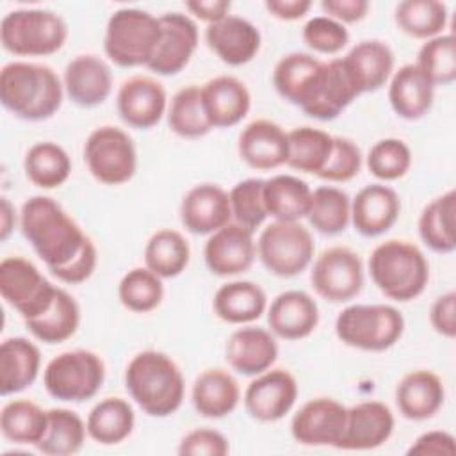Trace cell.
<instances>
[{"instance_id": "obj_1", "label": "cell", "mask_w": 456, "mask_h": 456, "mask_svg": "<svg viewBox=\"0 0 456 456\" xmlns=\"http://www.w3.org/2000/svg\"><path fill=\"white\" fill-rule=\"evenodd\" d=\"M20 230L53 276L93 244L80 224L50 196H32L21 205Z\"/></svg>"}, {"instance_id": "obj_2", "label": "cell", "mask_w": 456, "mask_h": 456, "mask_svg": "<svg viewBox=\"0 0 456 456\" xmlns=\"http://www.w3.org/2000/svg\"><path fill=\"white\" fill-rule=\"evenodd\" d=\"M64 84L46 64L12 61L0 71V102L16 118L43 121L62 105Z\"/></svg>"}, {"instance_id": "obj_3", "label": "cell", "mask_w": 456, "mask_h": 456, "mask_svg": "<svg viewBox=\"0 0 456 456\" xmlns=\"http://www.w3.org/2000/svg\"><path fill=\"white\" fill-rule=\"evenodd\" d=\"M125 387L150 417H169L183 401L185 379L176 362L162 351L137 353L125 369Z\"/></svg>"}, {"instance_id": "obj_4", "label": "cell", "mask_w": 456, "mask_h": 456, "mask_svg": "<svg viewBox=\"0 0 456 456\" xmlns=\"http://www.w3.org/2000/svg\"><path fill=\"white\" fill-rule=\"evenodd\" d=\"M374 285L394 301L419 297L429 281V264L419 246L403 239L378 244L369 256Z\"/></svg>"}, {"instance_id": "obj_5", "label": "cell", "mask_w": 456, "mask_h": 456, "mask_svg": "<svg viewBox=\"0 0 456 456\" xmlns=\"http://www.w3.org/2000/svg\"><path fill=\"white\" fill-rule=\"evenodd\" d=\"M68 39L64 18L46 9H16L0 23L4 50L18 57H45L59 52Z\"/></svg>"}, {"instance_id": "obj_6", "label": "cell", "mask_w": 456, "mask_h": 456, "mask_svg": "<svg viewBox=\"0 0 456 456\" xmlns=\"http://www.w3.org/2000/svg\"><path fill=\"white\" fill-rule=\"evenodd\" d=\"M160 39L159 18L142 9L125 7L110 14L103 50L110 62L119 68L148 66Z\"/></svg>"}, {"instance_id": "obj_7", "label": "cell", "mask_w": 456, "mask_h": 456, "mask_svg": "<svg viewBox=\"0 0 456 456\" xmlns=\"http://www.w3.org/2000/svg\"><path fill=\"white\" fill-rule=\"evenodd\" d=\"M404 331L403 314L390 305H349L335 321L338 340L362 351H387Z\"/></svg>"}, {"instance_id": "obj_8", "label": "cell", "mask_w": 456, "mask_h": 456, "mask_svg": "<svg viewBox=\"0 0 456 456\" xmlns=\"http://www.w3.org/2000/svg\"><path fill=\"white\" fill-rule=\"evenodd\" d=\"M105 381L103 360L89 349H71L53 356L43 372L46 392L59 401L84 403L93 399Z\"/></svg>"}, {"instance_id": "obj_9", "label": "cell", "mask_w": 456, "mask_h": 456, "mask_svg": "<svg viewBox=\"0 0 456 456\" xmlns=\"http://www.w3.org/2000/svg\"><path fill=\"white\" fill-rule=\"evenodd\" d=\"M314 251V237L299 221H274L262 230L256 240L262 265L280 278L301 274L310 265Z\"/></svg>"}, {"instance_id": "obj_10", "label": "cell", "mask_w": 456, "mask_h": 456, "mask_svg": "<svg viewBox=\"0 0 456 456\" xmlns=\"http://www.w3.org/2000/svg\"><path fill=\"white\" fill-rule=\"evenodd\" d=\"M84 160L93 178L103 185H121L137 171V150L132 137L112 125L94 128L84 144Z\"/></svg>"}, {"instance_id": "obj_11", "label": "cell", "mask_w": 456, "mask_h": 456, "mask_svg": "<svg viewBox=\"0 0 456 456\" xmlns=\"http://www.w3.org/2000/svg\"><path fill=\"white\" fill-rule=\"evenodd\" d=\"M57 289L23 256H7L0 262V294L23 321L45 314L53 303Z\"/></svg>"}, {"instance_id": "obj_12", "label": "cell", "mask_w": 456, "mask_h": 456, "mask_svg": "<svg viewBox=\"0 0 456 456\" xmlns=\"http://www.w3.org/2000/svg\"><path fill=\"white\" fill-rule=\"evenodd\" d=\"M360 94L351 82L342 57L321 61L303 89L297 107L310 118L331 121L338 118Z\"/></svg>"}, {"instance_id": "obj_13", "label": "cell", "mask_w": 456, "mask_h": 456, "mask_svg": "<svg viewBox=\"0 0 456 456\" xmlns=\"http://www.w3.org/2000/svg\"><path fill=\"white\" fill-rule=\"evenodd\" d=\"M310 283L322 299L347 303L363 289V262L351 248L331 246L315 258Z\"/></svg>"}, {"instance_id": "obj_14", "label": "cell", "mask_w": 456, "mask_h": 456, "mask_svg": "<svg viewBox=\"0 0 456 456\" xmlns=\"http://www.w3.org/2000/svg\"><path fill=\"white\" fill-rule=\"evenodd\" d=\"M297 381L287 369H267L244 392V408L258 422H276L296 404Z\"/></svg>"}, {"instance_id": "obj_15", "label": "cell", "mask_w": 456, "mask_h": 456, "mask_svg": "<svg viewBox=\"0 0 456 456\" xmlns=\"http://www.w3.org/2000/svg\"><path fill=\"white\" fill-rule=\"evenodd\" d=\"M160 39L148 68L162 77L180 73L198 48V25L189 14L167 12L159 16Z\"/></svg>"}, {"instance_id": "obj_16", "label": "cell", "mask_w": 456, "mask_h": 456, "mask_svg": "<svg viewBox=\"0 0 456 456\" xmlns=\"http://www.w3.org/2000/svg\"><path fill=\"white\" fill-rule=\"evenodd\" d=\"M347 408L331 397H315L306 401L290 420L292 438L301 445L337 447L344 426Z\"/></svg>"}, {"instance_id": "obj_17", "label": "cell", "mask_w": 456, "mask_h": 456, "mask_svg": "<svg viewBox=\"0 0 456 456\" xmlns=\"http://www.w3.org/2000/svg\"><path fill=\"white\" fill-rule=\"evenodd\" d=\"M203 256L208 271L216 276L242 274L251 269L256 256L253 232L232 221L208 237Z\"/></svg>"}, {"instance_id": "obj_18", "label": "cell", "mask_w": 456, "mask_h": 456, "mask_svg": "<svg viewBox=\"0 0 456 456\" xmlns=\"http://www.w3.org/2000/svg\"><path fill=\"white\" fill-rule=\"evenodd\" d=\"M166 89L151 77H130L119 86L116 94L118 114L132 128L148 130L155 126L166 114Z\"/></svg>"}, {"instance_id": "obj_19", "label": "cell", "mask_w": 456, "mask_h": 456, "mask_svg": "<svg viewBox=\"0 0 456 456\" xmlns=\"http://www.w3.org/2000/svg\"><path fill=\"white\" fill-rule=\"evenodd\" d=\"M395 419L381 401H362L347 408L344 433L337 449L370 451L383 445L394 433Z\"/></svg>"}, {"instance_id": "obj_20", "label": "cell", "mask_w": 456, "mask_h": 456, "mask_svg": "<svg viewBox=\"0 0 456 456\" xmlns=\"http://www.w3.org/2000/svg\"><path fill=\"white\" fill-rule=\"evenodd\" d=\"M180 219L194 235H212L232 223L228 192L217 183H198L189 189L180 203Z\"/></svg>"}, {"instance_id": "obj_21", "label": "cell", "mask_w": 456, "mask_h": 456, "mask_svg": "<svg viewBox=\"0 0 456 456\" xmlns=\"http://www.w3.org/2000/svg\"><path fill=\"white\" fill-rule=\"evenodd\" d=\"M237 151L242 162L256 171H271L287 162V132L271 119H255L239 134Z\"/></svg>"}, {"instance_id": "obj_22", "label": "cell", "mask_w": 456, "mask_h": 456, "mask_svg": "<svg viewBox=\"0 0 456 456\" xmlns=\"http://www.w3.org/2000/svg\"><path fill=\"white\" fill-rule=\"evenodd\" d=\"M208 48L228 66H242L253 61L260 50V30L246 18L228 14L205 30Z\"/></svg>"}, {"instance_id": "obj_23", "label": "cell", "mask_w": 456, "mask_h": 456, "mask_svg": "<svg viewBox=\"0 0 456 456\" xmlns=\"http://www.w3.org/2000/svg\"><path fill=\"white\" fill-rule=\"evenodd\" d=\"M62 84L73 103L89 109L109 98L112 91V71L102 57L82 53L66 64Z\"/></svg>"}, {"instance_id": "obj_24", "label": "cell", "mask_w": 456, "mask_h": 456, "mask_svg": "<svg viewBox=\"0 0 456 456\" xmlns=\"http://www.w3.org/2000/svg\"><path fill=\"white\" fill-rule=\"evenodd\" d=\"M401 214L397 192L383 183L365 185L351 200V223L363 237H378L388 232Z\"/></svg>"}, {"instance_id": "obj_25", "label": "cell", "mask_w": 456, "mask_h": 456, "mask_svg": "<svg viewBox=\"0 0 456 456\" xmlns=\"http://www.w3.org/2000/svg\"><path fill=\"white\" fill-rule=\"evenodd\" d=\"M267 324L283 340L306 338L319 324V306L305 290H285L271 301Z\"/></svg>"}, {"instance_id": "obj_26", "label": "cell", "mask_w": 456, "mask_h": 456, "mask_svg": "<svg viewBox=\"0 0 456 456\" xmlns=\"http://www.w3.org/2000/svg\"><path fill=\"white\" fill-rule=\"evenodd\" d=\"M224 358L233 370L244 376H258L276 362L278 344L265 328L242 326L228 337Z\"/></svg>"}, {"instance_id": "obj_27", "label": "cell", "mask_w": 456, "mask_h": 456, "mask_svg": "<svg viewBox=\"0 0 456 456\" xmlns=\"http://www.w3.org/2000/svg\"><path fill=\"white\" fill-rule=\"evenodd\" d=\"M344 68L358 94L381 89L394 73L395 57L392 48L379 39L356 43L344 57Z\"/></svg>"}, {"instance_id": "obj_28", "label": "cell", "mask_w": 456, "mask_h": 456, "mask_svg": "<svg viewBox=\"0 0 456 456\" xmlns=\"http://www.w3.org/2000/svg\"><path fill=\"white\" fill-rule=\"evenodd\" d=\"M205 114L212 128L239 125L251 109V94L242 80L232 75H219L201 86Z\"/></svg>"}, {"instance_id": "obj_29", "label": "cell", "mask_w": 456, "mask_h": 456, "mask_svg": "<svg viewBox=\"0 0 456 456\" xmlns=\"http://www.w3.org/2000/svg\"><path fill=\"white\" fill-rule=\"evenodd\" d=\"M445 399V388L438 374L417 369L401 378L395 387V404L408 420H428L438 413Z\"/></svg>"}, {"instance_id": "obj_30", "label": "cell", "mask_w": 456, "mask_h": 456, "mask_svg": "<svg viewBox=\"0 0 456 456\" xmlns=\"http://www.w3.org/2000/svg\"><path fill=\"white\" fill-rule=\"evenodd\" d=\"M435 100V86L426 78L415 62L395 69L388 84V102L392 110L408 121L424 118Z\"/></svg>"}, {"instance_id": "obj_31", "label": "cell", "mask_w": 456, "mask_h": 456, "mask_svg": "<svg viewBox=\"0 0 456 456\" xmlns=\"http://www.w3.org/2000/svg\"><path fill=\"white\" fill-rule=\"evenodd\" d=\"M41 367V353L25 337H9L0 344V394L12 395L28 388Z\"/></svg>"}, {"instance_id": "obj_32", "label": "cell", "mask_w": 456, "mask_h": 456, "mask_svg": "<svg viewBox=\"0 0 456 456\" xmlns=\"http://www.w3.org/2000/svg\"><path fill=\"white\" fill-rule=\"evenodd\" d=\"M191 399L194 410L201 417L223 419L237 408L240 401V388L228 370L205 369L192 383Z\"/></svg>"}, {"instance_id": "obj_33", "label": "cell", "mask_w": 456, "mask_h": 456, "mask_svg": "<svg viewBox=\"0 0 456 456\" xmlns=\"http://www.w3.org/2000/svg\"><path fill=\"white\" fill-rule=\"evenodd\" d=\"M212 306L216 315L228 324H249L267 310V296L255 281L233 280L216 290Z\"/></svg>"}, {"instance_id": "obj_34", "label": "cell", "mask_w": 456, "mask_h": 456, "mask_svg": "<svg viewBox=\"0 0 456 456\" xmlns=\"http://www.w3.org/2000/svg\"><path fill=\"white\" fill-rule=\"evenodd\" d=\"M312 200L310 185L292 175H274L264 180V205L274 221H299L306 217Z\"/></svg>"}, {"instance_id": "obj_35", "label": "cell", "mask_w": 456, "mask_h": 456, "mask_svg": "<svg viewBox=\"0 0 456 456\" xmlns=\"http://www.w3.org/2000/svg\"><path fill=\"white\" fill-rule=\"evenodd\" d=\"M135 426L132 404L123 397H105L93 406L87 415V435L100 445L125 442Z\"/></svg>"}, {"instance_id": "obj_36", "label": "cell", "mask_w": 456, "mask_h": 456, "mask_svg": "<svg viewBox=\"0 0 456 456\" xmlns=\"http://www.w3.org/2000/svg\"><path fill=\"white\" fill-rule=\"evenodd\" d=\"M454 212L456 192L452 189L422 208L419 216V235L431 251L447 255L456 249Z\"/></svg>"}, {"instance_id": "obj_37", "label": "cell", "mask_w": 456, "mask_h": 456, "mask_svg": "<svg viewBox=\"0 0 456 456\" xmlns=\"http://www.w3.org/2000/svg\"><path fill=\"white\" fill-rule=\"evenodd\" d=\"M80 324V306L64 289H57L50 308L36 319L25 321L27 330L43 344H61L71 338Z\"/></svg>"}, {"instance_id": "obj_38", "label": "cell", "mask_w": 456, "mask_h": 456, "mask_svg": "<svg viewBox=\"0 0 456 456\" xmlns=\"http://www.w3.org/2000/svg\"><path fill=\"white\" fill-rule=\"evenodd\" d=\"M48 428V410L28 399H14L0 411V431L18 445H37Z\"/></svg>"}, {"instance_id": "obj_39", "label": "cell", "mask_w": 456, "mask_h": 456, "mask_svg": "<svg viewBox=\"0 0 456 456\" xmlns=\"http://www.w3.org/2000/svg\"><path fill=\"white\" fill-rule=\"evenodd\" d=\"M25 176L39 189H57L71 175V159L68 151L52 141L36 142L28 148L23 160Z\"/></svg>"}, {"instance_id": "obj_40", "label": "cell", "mask_w": 456, "mask_h": 456, "mask_svg": "<svg viewBox=\"0 0 456 456\" xmlns=\"http://www.w3.org/2000/svg\"><path fill=\"white\" fill-rule=\"evenodd\" d=\"M191 260L187 239L173 228L155 232L144 248V265L157 276L176 278L185 271Z\"/></svg>"}, {"instance_id": "obj_41", "label": "cell", "mask_w": 456, "mask_h": 456, "mask_svg": "<svg viewBox=\"0 0 456 456\" xmlns=\"http://www.w3.org/2000/svg\"><path fill=\"white\" fill-rule=\"evenodd\" d=\"M289 155L287 166L299 173L319 175L331 153L333 135L314 126H297L287 132Z\"/></svg>"}, {"instance_id": "obj_42", "label": "cell", "mask_w": 456, "mask_h": 456, "mask_svg": "<svg viewBox=\"0 0 456 456\" xmlns=\"http://www.w3.org/2000/svg\"><path fill=\"white\" fill-rule=\"evenodd\" d=\"M395 25L413 39H431L444 34L449 12L447 5L438 0H404L394 12Z\"/></svg>"}, {"instance_id": "obj_43", "label": "cell", "mask_w": 456, "mask_h": 456, "mask_svg": "<svg viewBox=\"0 0 456 456\" xmlns=\"http://www.w3.org/2000/svg\"><path fill=\"white\" fill-rule=\"evenodd\" d=\"M86 435V422L77 411L68 408H50L46 433L36 447L48 456H69L82 449Z\"/></svg>"}, {"instance_id": "obj_44", "label": "cell", "mask_w": 456, "mask_h": 456, "mask_svg": "<svg viewBox=\"0 0 456 456\" xmlns=\"http://www.w3.org/2000/svg\"><path fill=\"white\" fill-rule=\"evenodd\" d=\"M167 125L173 134L183 139H200L212 130L200 86L191 84L175 93L167 109Z\"/></svg>"}, {"instance_id": "obj_45", "label": "cell", "mask_w": 456, "mask_h": 456, "mask_svg": "<svg viewBox=\"0 0 456 456\" xmlns=\"http://www.w3.org/2000/svg\"><path fill=\"white\" fill-rule=\"evenodd\" d=\"M306 217L314 230L322 235L342 233L351 223V200L338 187H317L312 191Z\"/></svg>"}, {"instance_id": "obj_46", "label": "cell", "mask_w": 456, "mask_h": 456, "mask_svg": "<svg viewBox=\"0 0 456 456\" xmlns=\"http://www.w3.org/2000/svg\"><path fill=\"white\" fill-rule=\"evenodd\" d=\"M118 297L121 305L135 314L155 310L164 299L162 278L144 267L130 269L118 285Z\"/></svg>"}, {"instance_id": "obj_47", "label": "cell", "mask_w": 456, "mask_h": 456, "mask_svg": "<svg viewBox=\"0 0 456 456\" xmlns=\"http://www.w3.org/2000/svg\"><path fill=\"white\" fill-rule=\"evenodd\" d=\"M415 64L435 87L452 84L456 80L454 36L440 34L436 37L428 39L420 46Z\"/></svg>"}, {"instance_id": "obj_48", "label": "cell", "mask_w": 456, "mask_h": 456, "mask_svg": "<svg viewBox=\"0 0 456 456\" xmlns=\"http://www.w3.org/2000/svg\"><path fill=\"white\" fill-rule=\"evenodd\" d=\"M319 64L321 61L310 53L292 52L283 55L273 69V86L276 93L289 103L297 105L303 89Z\"/></svg>"}, {"instance_id": "obj_49", "label": "cell", "mask_w": 456, "mask_h": 456, "mask_svg": "<svg viewBox=\"0 0 456 456\" xmlns=\"http://www.w3.org/2000/svg\"><path fill=\"white\" fill-rule=\"evenodd\" d=\"M367 167L372 176L383 182L403 178L411 167L410 146L397 137L379 139L367 153Z\"/></svg>"}, {"instance_id": "obj_50", "label": "cell", "mask_w": 456, "mask_h": 456, "mask_svg": "<svg viewBox=\"0 0 456 456\" xmlns=\"http://www.w3.org/2000/svg\"><path fill=\"white\" fill-rule=\"evenodd\" d=\"M233 223L255 232L267 219L264 205V180L246 178L232 187L228 192Z\"/></svg>"}, {"instance_id": "obj_51", "label": "cell", "mask_w": 456, "mask_h": 456, "mask_svg": "<svg viewBox=\"0 0 456 456\" xmlns=\"http://www.w3.org/2000/svg\"><path fill=\"white\" fill-rule=\"evenodd\" d=\"M301 37L310 50L324 55H335L342 52L349 43V32L346 25L330 16L310 18L301 30Z\"/></svg>"}, {"instance_id": "obj_52", "label": "cell", "mask_w": 456, "mask_h": 456, "mask_svg": "<svg viewBox=\"0 0 456 456\" xmlns=\"http://www.w3.org/2000/svg\"><path fill=\"white\" fill-rule=\"evenodd\" d=\"M362 169V151L347 137H333V148L324 169L317 175L322 180L344 183L353 180Z\"/></svg>"}, {"instance_id": "obj_53", "label": "cell", "mask_w": 456, "mask_h": 456, "mask_svg": "<svg viewBox=\"0 0 456 456\" xmlns=\"http://www.w3.org/2000/svg\"><path fill=\"white\" fill-rule=\"evenodd\" d=\"M230 444L223 433L210 428H198L183 435L178 444L180 456H224Z\"/></svg>"}, {"instance_id": "obj_54", "label": "cell", "mask_w": 456, "mask_h": 456, "mask_svg": "<svg viewBox=\"0 0 456 456\" xmlns=\"http://www.w3.org/2000/svg\"><path fill=\"white\" fill-rule=\"evenodd\" d=\"M429 322L438 335L445 338L456 337V292L454 290H449L435 299L429 310Z\"/></svg>"}, {"instance_id": "obj_55", "label": "cell", "mask_w": 456, "mask_h": 456, "mask_svg": "<svg viewBox=\"0 0 456 456\" xmlns=\"http://www.w3.org/2000/svg\"><path fill=\"white\" fill-rule=\"evenodd\" d=\"M408 454H422V456H454L456 442L454 436L447 431H426L415 438L410 445Z\"/></svg>"}, {"instance_id": "obj_56", "label": "cell", "mask_w": 456, "mask_h": 456, "mask_svg": "<svg viewBox=\"0 0 456 456\" xmlns=\"http://www.w3.org/2000/svg\"><path fill=\"white\" fill-rule=\"evenodd\" d=\"M321 9L326 16L344 25L362 21L369 12L370 4L367 0H322Z\"/></svg>"}, {"instance_id": "obj_57", "label": "cell", "mask_w": 456, "mask_h": 456, "mask_svg": "<svg viewBox=\"0 0 456 456\" xmlns=\"http://www.w3.org/2000/svg\"><path fill=\"white\" fill-rule=\"evenodd\" d=\"M185 9L198 20L212 25L230 14L232 2H228V0H192V2H185Z\"/></svg>"}, {"instance_id": "obj_58", "label": "cell", "mask_w": 456, "mask_h": 456, "mask_svg": "<svg viewBox=\"0 0 456 456\" xmlns=\"http://www.w3.org/2000/svg\"><path fill=\"white\" fill-rule=\"evenodd\" d=\"M265 9L271 16L283 20V21H294L312 9L310 0H267Z\"/></svg>"}, {"instance_id": "obj_59", "label": "cell", "mask_w": 456, "mask_h": 456, "mask_svg": "<svg viewBox=\"0 0 456 456\" xmlns=\"http://www.w3.org/2000/svg\"><path fill=\"white\" fill-rule=\"evenodd\" d=\"M16 226V210L7 198H2L0 207V240H7Z\"/></svg>"}]
</instances>
